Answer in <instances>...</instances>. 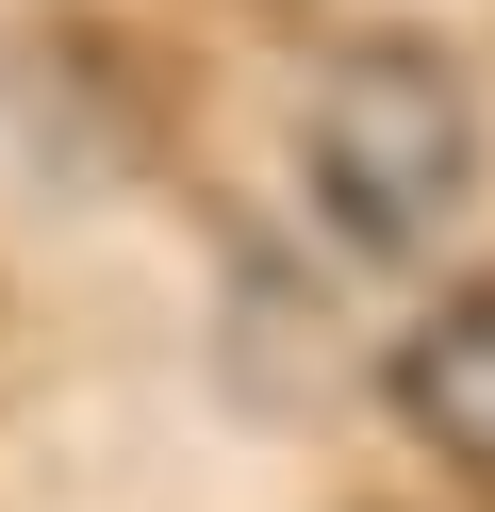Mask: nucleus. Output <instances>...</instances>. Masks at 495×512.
<instances>
[{
  "mask_svg": "<svg viewBox=\"0 0 495 512\" xmlns=\"http://www.w3.org/2000/svg\"><path fill=\"white\" fill-rule=\"evenodd\" d=\"M297 166H314V215L363 248V265H413L462 199H479V100H462L429 50H330L314 116H297Z\"/></svg>",
  "mask_w": 495,
  "mask_h": 512,
  "instance_id": "1",
  "label": "nucleus"
},
{
  "mask_svg": "<svg viewBox=\"0 0 495 512\" xmlns=\"http://www.w3.org/2000/svg\"><path fill=\"white\" fill-rule=\"evenodd\" d=\"M396 413L429 430V463H462V479L495 496V298L413 314V347H396Z\"/></svg>",
  "mask_w": 495,
  "mask_h": 512,
  "instance_id": "2",
  "label": "nucleus"
}]
</instances>
